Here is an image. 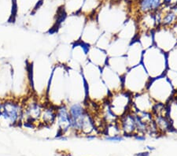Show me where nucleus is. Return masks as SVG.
<instances>
[{"label": "nucleus", "instance_id": "nucleus-6", "mask_svg": "<svg viewBox=\"0 0 177 156\" xmlns=\"http://www.w3.org/2000/svg\"><path fill=\"white\" fill-rule=\"evenodd\" d=\"M70 114L71 130L76 133H81L83 125L89 117L90 113L81 103H73L68 105Z\"/></svg>", "mask_w": 177, "mask_h": 156}, {"label": "nucleus", "instance_id": "nucleus-12", "mask_svg": "<svg viewBox=\"0 0 177 156\" xmlns=\"http://www.w3.org/2000/svg\"><path fill=\"white\" fill-rule=\"evenodd\" d=\"M162 6V0H138V9L141 15L155 13Z\"/></svg>", "mask_w": 177, "mask_h": 156}, {"label": "nucleus", "instance_id": "nucleus-2", "mask_svg": "<svg viewBox=\"0 0 177 156\" xmlns=\"http://www.w3.org/2000/svg\"><path fill=\"white\" fill-rule=\"evenodd\" d=\"M150 80L144 66L140 63L128 69L123 76V90L132 95L141 94L146 92Z\"/></svg>", "mask_w": 177, "mask_h": 156}, {"label": "nucleus", "instance_id": "nucleus-19", "mask_svg": "<svg viewBox=\"0 0 177 156\" xmlns=\"http://www.w3.org/2000/svg\"><path fill=\"white\" fill-rule=\"evenodd\" d=\"M127 1H131V2H133L134 0H127Z\"/></svg>", "mask_w": 177, "mask_h": 156}, {"label": "nucleus", "instance_id": "nucleus-16", "mask_svg": "<svg viewBox=\"0 0 177 156\" xmlns=\"http://www.w3.org/2000/svg\"><path fill=\"white\" fill-rule=\"evenodd\" d=\"M150 153L149 152H142V153L137 154L136 156H149Z\"/></svg>", "mask_w": 177, "mask_h": 156}, {"label": "nucleus", "instance_id": "nucleus-4", "mask_svg": "<svg viewBox=\"0 0 177 156\" xmlns=\"http://www.w3.org/2000/svg\"><path fill=\"white\" fill-rule=\"evenodd\" d=\"M172 83L166 75L151 79L146 92L154 103L166 104L171 99L172 93Z\"/></svg>", "mask_w": 177, "mask_h": 156}, {"label": "nucleus", "instance_id": "nucleus-14", "mask_svg": "<svg viewBox=\"0 0 177 156\" xmlns=\"http://www.w3.org/2000/svg\"><path fill=\"white\" fill-rule=\"evenodd\" d=\"M145 134H141V133H135L133 135V136L135 139L139 140V141H144L146 139V136H144Z\"/></svg>", "mask_w": 177, "mask_h": 156}, {"label": "nucleus", "instance_id": "nucleus-11", "mask_svg": "<svg viewBox=\"0 0 177 156\" xmlns=\"http://www.w3.org/2000/svg\"><path fill=\"white\" fill-rule=\"evenodd\" d=\"M56 106L49 102L44 103L40 116V124L45 126H50L56 122Z\"/></svg>", "mask_w": 177, "mask_h": 156}, {"label": "nucleus", "instance_id": "nucleus-5", "mask_svg": "<svg viewBox=\"0 0 177 156\" xmlns=\"http://www.w3.org/2000/svg\"><path fill=\"white\" fill-rule=\"evenodd\" d=\"M109 109L116 118H120L130 110L132 95L121 90L109 95Z\"/></svg>", "mask_w": 177, "mask_h": 156}, {"label": "nucleus", "instance_id": "nucleus-1", "mask_svg": "<svg viewBox=\"0 0 177 156\" xmlns=\"http://www.w3.org/2000/svg\"><path fill=\"white\" fill-rule=\"evenodd\" d=\"M141 63L150 79L165 75L168 71L167 54L155 45L144 50Z\"/></svg>", "mask_w": 177, "mask_h": 156}, {"label": "nucleus", "instance_id": "nucleus-17", "mask_svg": "<svg viewBox=\"0 0 177 156\" xmlns=\"http://www.w3.org/2000/svg\"><path fill=\"white\" fill-rule=\"evenodd\" d=\"M113 2H115V3H117V2H120L121 0H111Z\"/></svg>", "mask_w": 177, "mask_h": 156}, {"label": "nucleus", "instance_id": "nucleus-3", "mask_svg": "<svg viewBox=\"0 0 177 156\" xmlns=\"http://www.w3.org/2000/svg\"><path fill=\"white\" fill-rule=\"evenodd\" d=\"M23 99L10 97L2 100L0 122H6L7 125L11 126L22 125Z\"/></svg>", "mask_w": 177, "mask_h": 156}, {"label": "nucleus", "instance_id": "nucleus-9", "mask_svg": "<svg viewBox=\"0 0 177 156\" xmlns=\"http://www.w3.org/2000/svg\"><path fill=\"white\" fill-rule=\"evenodd\" d=\"M154 103L147 92L132 95V106L139 112L151 113Z\"/></svg>", "mask_w": 177, "mask_h": 156}, {"label": "nucleus", "instance_id": "nucleus-18", "mask_svg": "<svg viewBox=\"0 0 177 156\" xmlns=\"http://www.w3.org/2000/svg\"><path fill=\"white\" fill-rule=\"evenodd\" d=\"M1 107H2V99H0V112H1Z\"/></svg>", "mask_w": 177, "mask_h": 156}, {"label": "nucleus", "instance_id": "nucleus-13", "mask_svg": "<svg viewBox=\"0 0 177 156\" xmlns=\"http://www.w3.org/2000/svg\"><path fill=\"white\" fill-rule=\"evenodd\" d=\"M106 140L109 142H120L124 139V136L120 133L115 135H108L106 136Z\"/></svg>", "mask_w": 177, "mask_h": 156}, {"label": "nucleus", "instance_id": "nucleus-8", "mask_svg": "<svg viewBox=\"0 0 177 156\" xmlns=\"http://www.w3.org/2000/svg\"><path fill=\"white\" fill-rule=\"evenodd\" d=\"M56 122L58 125V132L55 136L58 139L68 131L71 130L70 114L68 111V103H61L57 106L56 108Z\"/></svg>", "mask_w": 177, "mask_h": 156}, {"label": "nucleus", "instance_id": "nucleus-15", "mask_svg": "<svg viewBox=\"0 0 177 156\" xmlns=\"http://www.w3.org/2000/svg\"><path fill=\"white\" fill-rule=\"evenodd\" d=\"M172 0H162V5L165 6H169L172 5Z\"/></svg>", "mask_w": 177, "mask_h": 156}, {"label": "nucleus", "instance_id": "nucleus-10", "mask_svg": "<svg viewBox=\"0 0 177 156\" xmlns=\"http://www.w3.org/2000/svg\"><path fill=\"white\" fill-rule=\"evenodd\" d=\"M108 54L101 47L97 46H91L89 52L87 54V59L90 63L93 64L97 67L102 69L107 65L108 61Z\"/></svg>", "mask_w": 177, "mask_h": 156}, {"label": "nucleus", "instance_id": "nucleus-7", "mask_svg": "<svg viewBox=\"0 0 177 156\" xmlns=\"http://www.w3.org/2000/svg\"><path fill=\"white\" fill-rule=\"evenodd\" d=\"M14 69L9 64L0 66V99L13 97Z\"/></svg>", "mask_w": 177, "mask_h": 156}]
</instances>
